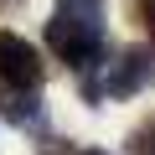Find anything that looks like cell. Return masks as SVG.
Segmentation results:
<instances>
[{"mask_svg":"<svg viewBox=\"0 0 155 155\" xmlns=\"http://www.w3.org/2000/svg\"><path fill=\"white\" fill-rule=\"evenodd\" d=\"M41 78H47V67H41L36 47H31L26 36H16V31H0V88L36 93Z\"/></svg>","mask_w":155,"mask_h":155,"instance_id":"2","label":"cell"},{"mask_svg":"<svg viewBox=\"0 0 155 155\" xmlns=\"http://www.w3.org/2000/svg\"><path fill=\"white\" fill-rule=\"evenodd\" d=\"M57 11L72 16V21H83V26H98V31H104V0H57Z\"/></svg>","mask_w":155,"mask_h":155,"instance_id":"5","label":"cell"},{"mask_svg":"<svg viewBox=\"0 0 155 155\" xmlns=\"http://www.w3.org/2000/svg\"><path fill=\"white\" fill-rule=\"evenodd\" d=\"M0 114H5L11 124H36L41 119V98L21 93V88H0Z\"/></svg>","mask_w":155,"mask_h":155,"instance_id":"4","label":"cell"},{"mask_svg":"<svg viewBox=\"0 0 155 155\" xmlns=\"http://www.w3.org/2000/svg\"><path fill=\"white\" fill-rule=\"evenodd\" d=\"M47 47L67 62V67H78V72H83V67H93L98 57H104V31L98 26H83V21H72V16H52L47 21Z\"/></svg>","mask_w":155,"mask_h":155,"instance_id":"1","label":"cell"},{"mask_svg":"<svg viewBox=\"0 0 155 155\" xmlns=\"http://www.w3.org/2000/svg\"><path fill=\"white\" fill-rule=\"evenodd\" d=\"M78 155H109V150H78Z\"/></svg>","mask_w":155,"mask_h":155,"instance_id":"8","label":"cell"},{"mask_svg":"<svg viewBox=\"0 0 155 155\" xmlns=\"http://www.w3.org/2000/svg\"><path fill=\"white\" fill-rule=\"evenodd\" d=\"M129 150H134V155H155V119L140 124V129L129 134Z\"/></svg>","mask_w":155,"mask_h":155,"instance_id":"6","label":"cell"},{"mask_svg":"<svg viewBox=\"0 0 155 155\" xmlns=\"http://www.w3.org/2000/svg\"><path fill=\"white\" fill-rule=\"evenodd\" d=\"M134 21H140V26L155 36V0H134Z\"/></svg>","mask_w":155,"mask_h":155,"instance_id":"7","label":"cell"},{"mask_svg":"<svg viewBox=\"0 0 155 155\" xmlns=\"http://www.w3.org/2000/svg\"><path fill=\"white\" fill-rule=\"evenodd\" d=\"M150 83H155V47H124L119 62H109V72H104L109 98H134Z\"/></svg>","mask_w":155,"mask_h":155,"instance_id":"3","label":"cell"}]
</instances>
